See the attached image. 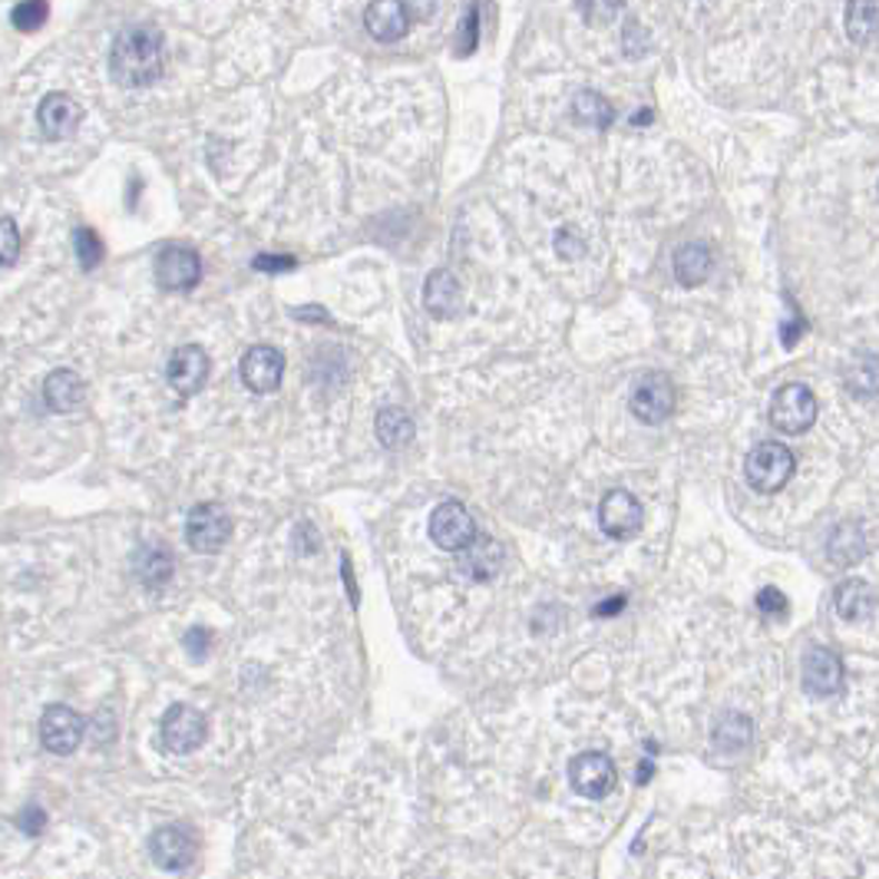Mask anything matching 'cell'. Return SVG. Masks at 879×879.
Returning a JSON list of instances; mask_svg holds the SVG:
<instances>
[{
    "label": "cell",
    "instance_id": "6da1fadb",
    "mask_svg": "<svg viewBox=\"0 0 879 879\" xmlns=\"http://www.w3.org/2000/svg\"><path fill=\"white\" fill-rule=\"evenodd\" d=\"M166 53H163V33L149 23L126 27L109 50V74L119 87L139 90L163 77Z\"/></svg>",
    "mask_w": 879,
    "mask_h": 879
},
{
    "label": "cell",
    "instance_id": "7a4b0ae2",
    "mask_svg": "<svg viewBox=\"0 0 879 879\" xmlns=\"http://www.w3.org/2000/svg\"><path fill=\"white\" fill-rule=\"evenodd\" d=\"M797 470V460L793 453L778 443V440H764L758 443L751 453H748V463H744V473H748V484L758 489V492H778L790 484Z\"/></svg>",
    "mask_w": 879,
    "mask_h": 879
},
{
    "label": "cell",
    "instance_id": "3957f363",
    "mask_svg": "<svg viewBox=\"0 0 879 879\" xmlns=\"http://www.w3.org/2000/svg\"><path fill=\"white\" fill-rule=\"evenodd\" d=\"M163 748L173 751V754H193L196 748L205 744L208 738V721L205 714L196 711L193 704H173L166 714H163Z\"/></svg>",
    "mask_w": 879,
    "mask_h": 879
},
{
    "label": "cell",
    "instance_id": "277c9868",
    "mask_svg": "<svg viewBox=\"0 0 879 879\" xmlns=\"http://www.w3.org/2000/svg\"><path fill=\"white\" fill-rule=\"evenodd\" d=\"M817 420V397L803 384H783L771 400V423L781 433H807Z\"/></svg>",
    "mask_w": 879,
    "mask_h": 879
},
{
    "label": "cell",
    "instance_id": "5b68a950",
    "mask_svg": "<svg viewBox=\"0 0 879 879\" xmlns=\"http://www.w3.org/2000/svg\"><path fill=\"white\" fill-rule=\"evenodd\" d=\"M149 853H153V863H156L159 870L179 873V870H189V867L196 863L198 843L189 827L173 823V827H159V830L149 837Z\"/></svg>",
    "mask_w": 879,
    "mask_h": 879
},
{
    "label": "cell",
    "instance_id": "8992f818",
    "mask_svg": "<svg viewBox=\"0 0 879 879\" xmlns=\"http://www.w3.org/2000/svg\"><path fill=\"white\" fill-rule=\"evenodd\" d=\"M632 413L642 423H665L675 413V384L668 374L652 371L632 388Z\"/></svg>",
    "mask_w": 879,
    "mask_h": 879
},
{
    "label": "cell",
    "instance_id": "52a82bcc",
    "mask_svg": "<svg viewBox=\"0 0 879 879\" xmlns=\"http://www.w3.org/2000/svg\"><path fill=\"white\" fill-rule=\"evenodd\" d=\"M430 539L447 553H463L477 539V522L463 502H443L430 516Z\"/></svg>",
    "mask_w": 879,
    "mask_h": 879
},
{
    "label": "cell",
    "instance_id": "ba28073f",
    "mask_svg": "<svg viewBox=\"0 0 879 879\" xmlns=\"http://www.w3.org/2000/svg\"><path fill=\"white\" fill-rule=\"evenodd\" d=\"M232 536V516L218 502H198L186 519V539L196 553H218Z\"/></svg>",
    "mask_w": 879,
    "mask_h": 879
},
{
    "label": "cell",
    "instance_id": "9c48e42d",
    "mask_svg": "<svg viewBox=\"0 0 879 879\" xmlns=\"http://www.w3.org/2000/svg\"><path fill=\"white\" fill-rule=\"evenodd\" d=\"M80 741H84V717L74 707L53 704V707L43 711V717H40V744L50 754L67 758V754H74L80 748Z\"/></svg>",
    "mask_w": 879,
    "mask_h": 879
},
{
    "label": "cell",
    "instance_id": "30bf717a",
    "mask_svg": "<svg viewBox=\"0 0 879 879\" xmlns=\"http://www.w3.org/2000/svg\"><path fill=\"white\" fill-rule=\"evenodd\" d=\"M598 522L612 539H632L645 526V509L628 489H612L598 502Z\"/></svg>",
    "mask_w": 879,
    "mask_h": 879
},
{
    "label": "cell",
    "instance_id": "8fae6325",
    "mask_svg": "<svg viewBox=\"0 0 879 879\" xmlns=\"http://www.w3.org/2000/svg\"><path fill=\"white\" fill-rule=\"evenodd\" d=\"M242 384L252 393H275L285 378V354L272 344H255L242 358Z\"/></svg>",
    "mask_w": 879,
    "mask_h": 879
},
{
    "label": "cell",
    "instance_id": "7c38bea8",
    "mask_svg": "<svg viewBox=\"0 0 879 879\" xmlns=\"http://www.w3.org/2000/svg\"><path fill=\"white\" fill-rule=\"evenodd\" d=\"M156 282L166 292H193L202 282V258L186 245H169L156 258Z\"/></svg>",
    "mask_w": 879,
    "mask_h": 879
},
{
    "label": "cell",
    "instance_id": "4fadbf2b",
    "mask_svg": "<svg viewBox=\"0 0 879 879\" xmlns=\"http://www.w3.org/2000/svg\"><path fill=\"white\" fill-rule=\"evenodd\" d=\"M569 781L576 787V793H583L588 800H602L605 793H612L615 787V764L608 754L598 751H586L573 761L569 768Z\"/></svg>",
    "mask_w": 879,
    "mask_h": 879
},
{
    "label": "cell",
    "instance_id": "5bb4252c",
    "mask_svg": "<svg viewBox=\"0 0 879 879\" xmlns=\"http://www.w3.org/2000/svg\"><path fill=\"white\" fill-rule=\"evenodd\" d=\"M803 687L807 694L813 697H830V694H840L843 687V662L837 652L830 648H810L803 655Z\"/></svg>",
    "mask_w": 879,
    "mask_h": 879
},
{
    "label": "cell",
    "instance_id": "9a60e30c",
    "mask_svg": "<svg viewBox=\"0 0 879 879\" xmlns=\"http://www.w3.org/2000/svg\"><path fill=\"white\" fill-rule=\"evenodd\" d=\"M208 354L198 348V344H186L179 351H173L169 358V368H166V378L173 384V391L183 393V397H193L205 388L208 381Z\"/></svg>",
    "mask_w": 879,
    "mask_h": 879
},
{
    "label": "cell",
    "instance_id": "2e32d148",
    "mask_svg": "<svg viewBox=\"0 0 879 879\" xmlns=\"http://www.w3.org/2000/svg\"><path fill=\"white\" fill-rule=\"evenodd\" d=\"M80 116L84 113L70 94H50V97H43L40 109H37V123H40L47 139H67L80 126Z\"/></svg>",
    "mask_w": 879,
    "mask_h": 879
},
{
    "label": "cell",
    "instance_id": "e0dca14e",
    "mask_svg": "<svg viewBox=\"0 0 879 879\" xmlns=\"http://www.w3.org/2000/svg\"><path fill=\"white\" fill-rule=\"evenodd\" d=\"M364 23H368V33L381 43H397L407 37V27H410V17H407V7L403 0H371L368 13H364Z\"/></svg>",
    "mask_w": 879,
    "mask_h": 879
},
{
    "label": "cell",
    "instance_id": "ac0fdd59",
    "mask_svg": "<svg viewBox=\"0 0 879 879\" xmlns=\"http://www.w3.org/2000/svg\"><path fill=\"white\" fill-rule=\"evenodd\" d=\"M423 307H427L433 318H453V314L463 311V289H460V282L453 279V272L437 268V272L427 275Z\"/></svg>",
    "mask_w": 879,
    "mask_h": 879
},
{
    "label": "cell",
    "instance_id": "d6986e66",
    "mask_svg": "<svg viewBox=\"0 0 879 879\" xmlns=\"http://www.w3.org/2000/svg\"><path fill=\"white\" fill-rule=\"evenodd\" d=\"M84 397H87V384L77 371L60 368V371L47 374V381H43V400L57 413H74L84 403Z\"/></svg>",
    "mask_w": 879,
    "mask_h": 879
},
{
    "label": "cell",
    "instance_id": "ffe728a7",
    "mask_svg": "<svg viewBox=\"0 0 879 879\" xmlns=\"http://www.w3.org/2000/svg\"><path fill=\"white\" fill-rule=\"evenodd\" d=\"M133 569H136V579L146 588H163L173 579L176 563H173V553L163 543H149V546H143L136 553Z\"/></svg>",
    "mask_w": 879,
    "mask_h": 879
},
{
    "label": "cell",
    "instance_id": "44dd1931",
    "mask_svg": "<svg viewBox=\"0 0 879 879\" xmlns=\"http://www.w3.org/2000/svg\"><path fill=\"white\" fill-rule=\"evenodd\" d=\"M714 272V255L704 242H687L675 255V279L682 289H697L711 279Z\"/></svg>",
    "mask_w": 879,
    "mask_h": 879
},
{
    "label": "cell",
    "instance_id": "7402d4cb",
    "mask_svg": "<svg viewBox=\"0 0 879 879\" xmlns=\"http://www.w3.org/2000/svg\"><path fill=\"white\" fill-rule=\"evenodd\" d=\"M751 738H754V724H751L744 714H738V711L724 714V717L714 724V734H711L714 748L724 751V754H741V751H748V748H751Z\"/></svg>",
    "mask_w": 879,
    "mask_h": 879
},
{
    "label": "cell",
    "instance_id": "603a6c76",
    "mask_svg": "<svg viewBox=\"0 0 879 879\" xmlns=\"http://www.w3.org/2000/svg\"><path fill=\"white\" fill-rule=\"evenodd\" d=\"M463 553H467L463 556V573L473 576L477 583H487L502 569V546L492 543V539H473Z\"/></svg>",
    "mask_w": 879,
    "mask_h": 879
},
{
    "label": "cell",
    "instance_id": "cb8c5ba5",
    "mask_svg": "<svg viewBox=\"0 0 879 879\" xmlns=\"http://www.w3.org/2000/svg\"><path fill=\"white\" fill-rule=\"evenodd\" d=\"M833 602L843 618H870L877 612V592L870 583H843Z\"/></svg>",
    "mask_w": 879,
    "mask_h": 879
},
{
    "label": "cell",
    "instance_id": "d4e9b609",
    "mask_svg": "<svg viewBox=\"0 0 879 879\" xmlns=\"http://www.w3.org/2000/svg\"><path fill=\"white\" fill-rule=\"evenodd\" d=\"M378 440L388 447V450H403L410 440H413V420H410V413L407 410H400V407H384L381 413H378Z\"/></svg>",
    "mask_w": 879,
    "mask_h": 879
},
{
    "label": "cell",
    "instance_id": "484cf974",
    "mask_svg": "<svg viewBox=\"0 0 879 879\" xmlns=\"http://www.w3.org/2000/svg\"><path fill=\"white\" fill-rule=\"evenodd\" d=\"M573 116H576L583 126H592V129H608V126L615 123L612 102L602 97V94H595V90L576 94V99H573Z\"/></svg>",
    "mask_w": 879,
    "mask_h": 879
},
{
    "label": "cell",
    "instance_id": "4316f807",
    "mask_svg": "<svg viewBox=\"0 0 879 879\" xmlns=\"http://www.w3.org/2000/svg\"><path fill=\"white\" fill-rule=\"evenodd\" d=\"M847 33L860 47L873 43V37H877V3L873 0H850L847 3Z\"/></svg>",
    "mask_w": 879,
    "mask_h": 879
},
{
    "label": "cell",
    "instance_id": "83f0119b",
    "mask_svg": "<svg viewBox=\"0 0 879 879\" xmlns=\"http://www.w3.org/2000/svg\"><path fill=\"white\" fill-rule=\"evenodd\" d=\"M830 556L837 559V566H853L867 556V543L860 536V526L847 522L837 529V536L830 539Z\"/></svg>",
    "mask_w": 879,
    "mask_h": 879
},
{
    "label": "cell",
    "instance_id": "f1b7e54d",
    "mask_svg": "<svg viewBox=\"0 0 879 879\" xmlns=\"http://www.w3.org/2000/svg\"><path fill=\"white\" fill-rule=\"evenodd\" d=\"M47 17H50L47 0H20V3L10 10V23H13L17 30H23V33L40 30V27L47 23Z\"/></svg>",
    "mask_w": 879,
    "mask_h": 879
},
{
    "label": "cell",
    "instance_id": "f546056e",
    "mask_svg": "<svg viewBox=\"0 0 879 879\" xmlns=\"http://www.w3.org/2000/svg\"><path fill=\"white\" fill-rule=\"evenodd\" d=\"M74 248H77V262H80L84 272H94L102 262V255H106V248H102V242H99L94 228H77L74 232Z\"/></svg>",
    "mask_w": 879,
    "mask_h": 879
},
{
    "label": "cell",
    "instance_id": "4dcf8cb0",
    "mask_svg": "<svg viewBox=\"0 0 879 879\" xmlns=\"http://www.w3.org/2000/svg\"><path fill=\"white\" fill-rule=\"evenodd\" d=\"M847 384H850V391L857 393V397H873L877 393V358L870 354L850 378H847Z\"/></svg>",
    "mask_w": 879,
    "mask_h": 879
},
{
    "label": "cell",
    "instance_id": "1f68e13d",
    "mask_svg": "<svg viewBox=\"0 0 879 879\" xmlns=\"http://www.w3.org/2000/svg\"><path fill=\"white\" fill-rule=\"evenodd\" d=\"M20 255V228L13 218L0 215V265H13Z\"/></svg>",
    "mask_w": 879,
    "mask_h": 879
},
{
    "label": "cell",
    "instance_id": "d6a6232c",
    "mask_svg": "<svg viewBox=\"0 0 879 879\" xmlns=\"http://www.w3.org/2000/svg\"><path fill=\"white\" fill-rule=\"evenodd\" d=\"M477 33H480V7L473 3L467 20H463V30L457 33V53L460 57H470L477 50Z\"/></svg>",
    "mask_w": 879,
    "mask_h": 879
},
{
    "label": "cell",
    "instance_id": "836d02e7",
    "mask_svg": "<svg viewBox=\"0 0 879 879\" xmlns=\"http://www.w3.org/2000/svg\"><path fill=\"white\" fill-rule=\"evenodd\" d=\"M17 827H20L27 837H40L43 827H47V813H43V807H40V803H27V807L17 813Z\"/></svg>",
    "mask_w": 879,
    "mask_h": 879
},
{
    "label": "cell",
    "instance_id": "e575fe53",
    "mask_svg": "<svg viewBox=\"0 0 879 879\" xmlns=\"http://www.w3.org/2000/svg\"><path fill=\"white\" fill-rule=\"evenodd\" d=\"M183 642H186V652H189V655H193L196 662H202V658H205V655L212 652V632H208V628H202V625H196V628H189Z\"/></svg>",
    "mask_w": 879,
    "mask_h": 879
},
{
    "label": "cell",
    "instance_id": "d590c367",
    "mask_svg": "<svg viewBox=\"0 0 879 879\" xmlns=\"http://www.w3.org/2000/svg\"><path fill=\"white\" fill-rule=\"evenodd\" d=\"M758 608H761L764 615H783V612H787V598H783V592H778V588H761V592H758Z\"/></svg>",
    "mask_w": 879,
    "mask_h": 879
},
{
    "label": "cell",
    "instance_id": "8d00e7d4",
    "mask_svg": "<svg viewBox=\"0 0 879 879\" xmlns=\"http://www.w3.org/2000/svg\"><path fill=\"white\" fill-rule=\"evenodd\" d=\"M556 252H559L563 258H579V255H583V238H579L573 228H563V232L556 235Z\"/></svg>",
    "mask_w": 879,
    "mask_h": 879
},
{
    "label": "cell",
    "instance_id": "74e56055",
    "mask_svg": "<svg viewBox=\"0 0 879 879\" xmlns=\"http://www.w3.org/2000/svg\"><path fill=\"white\" fill-rule=\"evenodd\" d=\"M255 268H258V272H292L294 258L292 255H258V258H255Z\"/></svg>",
    "mask_w": 879,
    "mask_h": 879
},
{
    "label": "cell",
    "instance_id": "f35d334b",
    "mask_svg": "<svg viewBox=\"0 0 879 879\" xmlns=\"http://www.w3.org/2000/svg\"><path fill=\"white\" fill-rule=\"evenodd\" d=\"M622 608H625V598H622V595H612L608 602H602V605L595 608V615L608 618V615H615V612H622Z\"/></svg>",
    "mask_w": 879,
    "mask_h": 879
},
{
    "label": "cell",
    "instance_id": "ab89813d",
    "mask_svg": "<svg viewBox=\"0 0 879 879\" xmlns=\"http://www.w3.org/2000/svg\"><path fill=\"white\" fill-rule=\"evenodd\" d=\"M648 778H652V764H642V771H638V781L645 783Z\"/></svg>",
    "mask_w": 879,
    "mask_h": 879
},
{
    "label": "cell",
    "instance_id": "60d3db41",
    "mask_svg": "<svg viewBox=\"0 0 879 879\" xmlns=\"http://www.w3.org/2000/svg\"><path fill=\"white\" fill-rule=\"evenodd\" d=\"M652 119V113H635V119L632 123H648Z\"/></svg>",
    "mask_w": 879,
    "mask_h": 879
}]
</instances>
